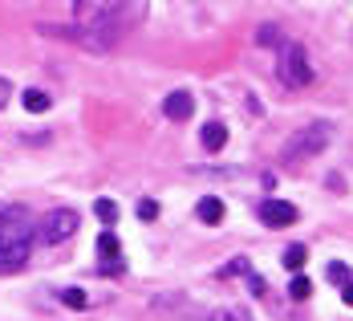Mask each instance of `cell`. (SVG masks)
I'll return each instance as SVG.
<instances>
[{"mask_svg": "<svg viewBox=\"0 0 353 321\" xmlns=\"http://www.w3.org/2000/svg\"><path fill=\"white\" fill-rule=\"evenodd\" d=\"M21 102H25V110H29V114H45V110L53 106V98H49V94H45V90H25V94H21Z\"/></svg>", "mask_w": 353, "mask_h": 321, "instance_id": "8fae6325", "label": "cell"}, {"mask_svg": "<svg viewBox=\"0 0 353 321\" xmlns=\"http://www.w3.org/2000/svg\"><path fill=\"white\" fill-rule=\"evenodd\" d=\"M37 240V220L25 208H0V273L25 269Z\"/></svg>", "mask_w": 353, "mask_h": 321, "instance_id": "6da1fadb", "label": "cell"}, {"mask_svg": "<svg viewBox=\"0 0 353 321\" xmlns=\"http://www.w3.org/2000/svg\"><path fill=\"white\" fill-rule=\"evenodd\" d=\"M281 260H284V269H292V273H301V269H305V260H309V249H305V244H288Z\"/></svg>", "mask_w": 353, "mask_h": 321, "instance_id": "7c38bea8", "label": "cell"}, {"mask_svg": "<svg viewBox=\"0 0 353 321\" xmlns=\"http://www.w3.org/2000/svg\"><path fill=\"white\" fill-rule=\"evenodd\" d=\"M139 220L146 224V220H159V204L154 200H139Z\"/></svg>", "mask_w": 353, "mask_h": 321, "instance_id": "d6986e66", "label": "cell"}, {"mask_svg": "<svg viewBox=\"0 0 353 321\" xmlns=\"http://www.w3.org/2000/svg\"><path fill=\"white\" fill-rule=\"evenodd\" d=\"M195 215H199V220H203V224H223V200H219V195H203V200H199V204H195Z\"/></svg>", "mask_w": 353, "mask_h": 321, "instance_id": "ba28073f", "label": "cell"}, {"mask_svg": "<svg viewBox=\"0 0 353 321\" xmlns=\"http://www.w3.org/2000/svg\"><path fill=\"white\" fill-rule=\"evenodd\" d=\"M163 114H167L171 122H187V118L195 114V98H191L187 90H175V94L163 98Z\"/></svg>", "mask_w": 353, "mask_h": 321, "instance_id": "8992f818", "label": "cell"}, {"mask_svg": "<svg viewBox=\"0 0 353 321\" xmlns=\"http://www.w3.org/2000/svg\"><path fill=\"white\" fill-rule=\"evenodd\" d=\"M208 321H252V318L240 313V309H212V318Z\"/></svg>", "mask_w": 353, "mask_h": 321, "instance_id": "ac0fdd59", "label": "cell"}, {"mask_svg": "<svg viewBox=\"0 0 353 321\" xmlns=\"http://www.w3.org/2000/svg\"><path fill=\"white\" fill-rule=\"evenodd\" d=\"M199 143L208 146V150H223V146H228V126H223V122H208V126H203V130H199Z\"/></svg>", "mask_w": 353, "mask_h": 321, "instance_id": "9c48e42d", "label": "cell"}, {"mask_svg": "<svg viewBox=\"0 0 353 321\" xmlns=\"http://www.w3.org/2000/svg\"><path fill=\"white\" fill-rule=\"evenodd\" d=\"M309 293H313V281H309L305 273H296L292 285H288V297H292V301H309Z\"/></svg>", "mask_w": 353, "mask_h": 321, "instance_id": "5bb4252c", "label": "cell"}, {"mask_svg": "<svg viewBox=\"0 0 353 321\" xmlns=\"http://www.w3.org/2000/svg\"><path fill=\"white\" fill-rule=\"evenodd\" d=\"M98 256L106 260L102 269H110V264L118 269V256H122V244H118V236H114V232H102V236H98Z\"/></svg>", "mask_w": 353, "mask_h": 321, "instance_id": "30bf717a", "label": "cell"}, {"mask_svg": "<svg viewBox=\"0 0 353 321\" xmlns=\"http://www.w3.org/2000/svg\"><path fill=\"white\" fill-rule=\"evenodd\" d=\"M333 139V126L329 122H313V126H301L288 143H284V163H296V159H313L321 155Z\"/></svg>", "mask_w": 353, "mask_h": 321, "instance_id": "3957f363", "label": "cell"}, {"mask_svg": "<svg viewBox=\"0 0 353 321\" xmlns=\"http://www.w3.org/2000/svg\"><path fill=\"white\" fill-rule=\"evenodd\" d=\"M94 215H98L102 224H118V204H114V200H94Z\"/></svg>", "mask_w": 353, "mask_h": 321, "instance_id": "9a60e30c", "label": "cell"}, {"mask_svg": "<svg viewBox=\"0 0 353 321\" xmlns=\"http://www.w3.org/2000/svg\"><path fill=\"white\" fill-rule=\"evenodd\" d=\"M8 94H12V81H8V77H0V110L8 106Z\"/></svg>", "mask_w": 353, "mask_h": 321, "instance_id": "ffe728a7", "label": "cell"}, {"mask_svg": "<svg viewBox=\"0 0 353 321\" xmlns=\"http://www.w3.org/2000/svg\"><path fill=\"white\" fill-rule=\"evenodd\" d=\"M57 301H61L65 309H85V305H90V297H85L81 289H57Z\"/></svg>", "mask_w": 353, "mask_h": 321, "instance_id": "4fadbf2b", "label": "cell"}, {"mask_svg": "<svg viewBox=\"0 0 353 321\" xmlns=\"http://www.w3.org/2000/svg\"><path fill=\"white\" fill-rule=\"evenodd\" d=\"M325 273H329V281H333V285H350V281H353V269H350V264H341V260H333Z\"/></svg>", "mask_w": 353, "mask_h": 321, "instance_id": "2e32d148", "label": "cell"}, {"mask_svg": "<svg viewBox=\"0 0 353 321\" xmlns=\"http://www.w3.org/2000/svg\"><path fill=\"white\" fill-rule=\"evenodd\" d=\"M256 215H260V224H268V228H288V224L301 220V212H296L288 200H264V204L256 208Z\"/></svg>", "mask_w": 353, "mask_h": 321, "instance_id": "5b68a950", "label": "cell"}, {"mask_svg": "<svg viewBox=\"0 0 353 321\" xmlns=\"http://www.w3.org/2000/svg\"><path fill=\"white\" fill-rule=\"evenodd\" d=\"M73 4H77V12H90L94 21H110L122 8V0H73Z\"/></svg>", "mask_w": 353, "mask_h": 321, "instance_id": "52a82bcc", "label": "cell"}, {"mask_svg": "<svg viewBox=\"0 0 353 321\" xmlns=\"http://www.w3.org/2000/svg\"><path fill=\"white\" fill-rule=\"evenodd\" d=\"M77 228H81V215L73 208H49L37 220V240L53 249V244H65L70 236H77Z\"/></svg>", "mask_w": 353, "mask_h": 321, "instance_id": "7a4b0ae2", "label": "cell"}, {"mask_svg": "<svg viewBox=\"0 0 353 321\" xmlns=\"http://www.w3.org/2000/svg\"><path fill=\"white\" fill-rule=\"evenodd\" d=\"M256 41H260V45H288V41H284V33L281 29H276V25H260V33H256Z\"/></svg>", "mask_w": 353, "mask_h": 321, "instance_id": "e0dca14e", "label": "cell"}, {"mask_svg": "<svg viewBox=\"0 0 353 321\" xmlns=\"http://www.w3.org/2000/svg\"><path fill=\"white\" fill-rule=\"evenodd\" d=\"M276 73H281V81L288 90H305L309 81H313V66H309V53L296 45V41H288L281 49V61H276Z\"/></svg>", "mask_w": 353, "mask_h": 321, "instance_id": "277c9868", "label": "cell"}, {"mask_svg": "<svg viewBox=\"0 0 353 321\" xmlns=\"http://www.w3.org/2000/svg\"><path fill=\"white\" fill-rule=\"evenodd\" d=\"M341 297H345V301L353 305V281H350V285H341Z\"/></svg>", "mask_w": 353, "mask_h": 321, "instance_id": "44dd1931", "label": "cell"}]
</instances>
